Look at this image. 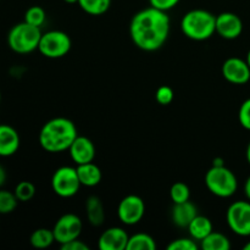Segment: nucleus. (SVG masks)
Masks as SVG:
<instances>
[{
	"label": "nucleus",
	"instance_id": "1",
	"mask_svg": "<svg viewBox=\"0 0 250 250\" xmlns=\"http://www.w3.org/2000/svg\"><path fill=\"white\" fill-rule=\"evenodd\" d=\"M170 34V17L166 11L149 6L132 17L129 36L137 48L155 51L165 45Z\"/></svg>",
	"mask_w": 250,
	"mask_h": 250
},
{
	"label": "nucleus",
	"instance_id": "2",
	"mask_svg": "<svg viewBox=\"0 0 250 250\" xmlns=\"http://www.w3.org/2000/svg\"><path fill=\"white\" fill-rule=\"evenodd\" d=\"M78 136L77 127L66 117H55L44 124L39 132V144L48 153L68 150Z\"/></svg>",
	"mask_w": 250,
	"mask_h": 250
},
{
	"label": "nucleus",
	"instance_id": "3",
	"mask_svg": "<svg viewBox=\"0 0 250 250\" xmlns=\"http://www.w3.org/2000/svg\"><path fill=\"white\" fill-rule=\"evenodd\" d=\"M181 29L192 41H207L216 33V16L204 9L190 10L181 20Z\"/></svg>",
	"mask_w": 250,
	"mask_h": 250
},
{
	"label": "nucleus",
	"instance_id": "4",
	"mask_svg": "<svg viewBox=\"0 0 250 250\" xmlns=\"http://www.w3.org/2000/svg\"><path fill=\"white\" fill-rule=\"evenodd\" d=\"M41 27L32 26L27 22L17 23L7 34V44L10 49L17 54H29L38 49L42 38Z\"/></svg>",
	"mask_w": 250,
	"mask_h": 250
},
{
	"label": "nucleus",
	"instance_id": "5",
	"mask_svg": "<svg viewBox=\"0 0 250 250\" xmlns=\"http://www.w3.org/2000/svg\"><path fill=\"white\" fill-rule=\"evenodd\" d=\"M205 186L211 194L219 198L234 195L238 188L236 175L226 166H211L205 173Z\"/></svg>",
	"mask_w": 250,
	"mask_h": 250
},
{
	"label": "nucleus",
	"instance_id": "6",
	"mask_svg": "<svg viewBox=\"0 0 250 250\" xmlns=\"http://www.w3.org/2000/svg\"><path fill=\"white\" fill-rule=\"evenodd\" d=\"M72 46L70 36L62 31H49L42 34L38 50L48 59H60L67 55Z\"/></svg>",
	"mask_w": 250,
	"mask_h": 250
},
{
	"label": "nucleus",
	"instance_id": "7",
	"mask_svg": "<svg viewBox=\"0 0 250 250\" xmlns=\"http://www.w3.org/2000/svg\"><path fill=\"white\" fill-rule=\"evenodd\" d=\"M77 170L71 166H61L51 177V188L54 193L61 198H72L81 188Z\"/></svg>",
	"mask_w": 250,
	"mask_h": 250
},
{
	"label": "nucleus",
	"instance_id": "8",
	"mask_svg": "<svg viewBox=\"0 0 250 250\" xmlns=\"http://www.w3.org/2000/svg\"><path fill=\"white\" fill-rule=\"evenodd\" d=\"M227 225L233 233L241 237L250 236V202L232 203L226 212Z\"/></svg>",
	"mask_w": 250,
	"mask_h": 250
},
{
	"label": "nucleus",
	"instance_id": "9",
	"mask_svg": "<svg viewBox=\"0 0 250 250\" xmlns=\"http://www.w3.org/2000/svg\"><path fill=\"white\" fill-rule=\"evenodd\" d=\"M146 214V203L141 197L129 194L120 202L117 207L119 220L126 226H134L138 224Z\"/></svg>",
	"mask_w": 250,
	"mask_h": 250
},
{
	"label": "nucleus",
	"instance_id": "10",
	"mask_svg": "<svg viewBox=\"0 0 250 250\" xmlns=\"http://www.w3.org/2000/svg\"><path fill=\"white\" fill-rule=\"evenodd\" d=\"M82 220L75 214H65L56 221L54 225V236H55V242L59 244H65L67 242L73 241V239L80 238L82 233Z\"/></svg>",
	"mask_w": 250,
	"mask_h": 250
},
{
	"label": "nucleus",
	"instance_id": "11",
	"mask_svg": "<svg viewBox=\"0 0 250 250\" xmlns=\"http://www.w3.org/2000/svg\"><path fill=\"white\" fill-rule=\"evenodd\" d=\"M222 76L232 84H246L250 81V67L246 60L229 58L222 65Z\"/></svg>",
	"mask_w": 250,
	"mask_h": 250
},
{
	"label": "nucleus",
	"instance_id": "12",
	"mask_svg": "<svg viewBox=\"0 0 250 250\" xmlns=\"http://www.w3.org/2000/svg\"><path fill=\"white\" fill-rule=\"evenodd\" d=\"M243 32V22L233 12H222L216 16V33L224 39L238 38Z\"/></svg>",
	"mask_w": 250,
	"mask_h": 250
},
{
	"label": "nucleus",
	"instance_id": "13",
	"mask_svg": "<svg viewBox=\"0 0 250 250\" xmlns=\"http://www.w3.org/2000/svg\"><path fill=\"white\" fill-rule=\"evenodd\" d=\"M70 156L76 165L92 163L95 158L94 143L84 136H77L68 148Z\"/></svg>",
	"mask_w": 250,
	"mask_h": 250
},
{
	"label": "nucleus",
	"instance_id": "14",
	"mask_svg": "<svg viewBox=\"0 0 250 250\" xmlns=\"http://www.w3.org/2000/svg\"><path fill=\"white\" fill-rule=\"evenodd\" d=\"M129 236L121 227H110L102 233L98 242L100 250H126Z\"/></svg>",
	"mask_w": 250,
	"mask_h": 250
},
{
	"label": "nucleus",
	"instance_id": "15",
	"mask_svg": "<svg viewBox=\"0 0 250 250\" xmlns=\"http://www.w3.org/2000/svg\"><path fill=\"white\" fill-rule=\"evenodd\" d=\"M198 215V209L195 204L187 200V202L173 204L172 211H171V219L172 222L180 229H188L190 222L194 220Z\"/></svg>",
	"mask_w": 250,
	"mask_h": 250
},
{
	"label": "nucleus",
	"instance_id": "16",
	"mask_svg": "<svg viewBox=\"0 0 250 250\" xmlns=\"http://www.w3.org/2000/svg\"><path fill=\"white\" fill-rule=\"evenodd\" d=\"M20 136L14 127L0 125V156L7 158L19 150Z\"/></svg>",
	"mask_w": 250,
	"mask_h": 250
},
{
	"label": "nucleus",
	"instance_id": "17",
	"mask_svg": "<svg viewBox=\"0 0 250 250\" xmlns=\"http://www.w3.org/2000/svg\"><path fill=\"white\" fill-rule=\"evenodd\" d=\"M76 170H77V175L78 178H80L81 185L84 186V187H95L102 181V170L93 161L92 163L77 165Z\"/></svg>",
	"mask_w": 250,
	"mask_h": 250
},
{
	"label": "nucleus",
	"instance_id": "18",
	"mask_svg": "<svg viewBox=\"0 0 250 250\" xmlns=\"http://www.w3.org/2000/svg\"><path fill=\"white\" fill-rule=\"evenodd\" d=\"M85 214H87L88 222L92 226L99 227L105 221V210L102 199L97 195H90L85 200Z\"/></svg>",
	"mask_w": 250,
	"mask_h": 250
},
{
	"label": "nucleus",
	"instance_id": "19",
	"mask_svg": "<svg viewBox=\"0 0 250 250\" xmlns=\"http://www.w3.org/2000/svg\"><path fill=\"white\" fill-rule=\"evenodd\" d=\"M187 229L193 239H195L197 242H202L205 237H208L214 231V226L209 217L197 215Z\"/></svg>",
	"mask_w": 250,
	"mask_h": 250
},
{
	"label": "nucleus",
	"instance_id": "20",
	"mask_svg": "<svg viewBox=\"0 0 250 250\" xmlns=\"http://www.w3.org/2000/svg\"><path fill=\"white\" fill-rule=\"evenodd\" d=\"M200 248L204 250H229L231 242L224 233L212 231L200 242Z\"/></svg>",
	"mask_w": 250,
	"mask_h": 250
},
{
	"label": "nucleus",
	"instance_id": "21",
	"mask_svg": "<svg viewBox=\"0 0 250 250\" xmlns=\"http://www.w3.org/2000/svg\"><path fill=\"white\" fill-rule=\"evenodd\" d=\"M54 242H55V236H54L53 229H36L29 238V243L36 249L49 248Z\"/></svg>",
	"mask_w": 250,
	"mask_h": 250
},
{
	"label": "nucleus",
	"instance_id": "22",
	"mask_svg": "<svg viewBox=\"0 0 250 250\" xmlns=\"http://www.w3.org/2000/svg\"><path fill=\"white\" fill-rule=\"evenodd\" d=\"M155 239L148 233H137L129 237L126 250H155Z\"/></svg>",
	"mask_w": 250,
	"mask_h": 250
},
{
	"label": "nucleus",
	"instance_id": "23",
	"mask_svg": "<svg viewBox=\"0 0 250 250\" xmlns=\"http://www.w3.org/2000/svg\"><path fill=\"white\" fill-rule=\"evenodd\" d=\"M81 9L92 16H100L110 9L111 0H78Z\"/></svg>",
	"mask_w": 250,
	"mask_h": 250
},
{
	"label": "nucleus",
	"instance_id": "24",
	"mask_svg": "<svg viewBox=\"0 0 250 250\" xmlns=\"http://www.w3.org/2000/svg\"><path fill=\"white\" fill-rule=\"evenodd\" d=\"M17 204H19V199L15 193L6 189H0V214H11L16 209Z\"/></svg>",
	"mask_w": 250,
	"mask_h": 250
},
{
	"label": "nucleus",
	"instance_id": "25",
	"mask_svg": "<svg viewBox=\"0 0 250 250\" xmlns=\"http://www.w3.org/2000/svg\"><path fill=\"white\" fill-rule=\"evenodd\" d=\"M170 198L173 202V204L187 202L190 198L189 187L183 182L173 183L170 188Z\"/></svg>",
	"mask_w": 250,
	"mask_h": 250
},
{
	"label": "nucleus",
	"instance_id": "26",
	"mask_svg": "<svg viewBox=\"0 0 250 250\" xmlns=\"http://www.w3.org/2000/svg\"><path fill=\"white\" fill-rule=\"evenodd\" d=\"M45 19L46 14L43 7L41 6H31L24 14V22L36 27L43 26Z\"/></svg>",
	"mask_w": 250,
	"mask_h": 250
},
{
	"label": "nucleus",
	"instance_id": "27",
	"mask_svg": "<svg viewBox=\"0 0 250 250\" xmlns=\"http://www.w3.org/2000/svg\"><path fill=\"white\" fill-rule=\"evenodd\" d=\"M14 193L19 202H29L36 194V186L28 181H22L16 186Z\"/></svg>",
	"mask_w": 250,
	"mask_h": 250
},
{
	"label": "nucleus",
	"instance_id": "28",
	"mask_svg": "<svg viewBox=\"0 0 250 250\" xmlns=\"http://www.w3.org/2000/svg\"><path fill=\"white\" fill-rule=\"evenodd\" d=\"M200 247L198 246L197 241L189 238H177L171 242L167 246V250H198Z\"/></svg>",
	"mask_w": 250,
	"mask_h": 250
},
{
	"label": "nucleus",
	"instance_id": "29",
	"mask_svg": "<svg viewBox=\"0 0 250 250\" xmlns=\"http://www.w3.org/2000/svg\"><path fill=\"white\" fill-rule=\"evenodd\" d=\"M173 98H175V92L171 87L168 85H161L158 88L155 93V99L156 102L160 105H170L173 102Z\"/></svg>",
	"mask_w": 250,
	"mask_h": 250
},
{
	"label": "nucleus",
	"instance_id": "30",
	"mask_svg": "<svg viewBox=\"0 0 250 250\" xmlns=\"http://www.w3.org/2000/svg\"><path fill=\"white\" fill-rule=\"evenodd\" d=\"M238 120L243 128L250 131V98L242 103L238 111Z\"/></svg>",
	"mask_w": 250,
	"mask_h": 250
},
{
	"label": "nucleus",
	"instance_id": "31",
	"mask_svg": "<svg viewBox=\"0 0 250 250\" xmlns=\"http://www.w3.org/2000/svg\"><path fill=\"white\" fill-rule=\"evenodd\" d=\"M181 0H149L150 6L155 7V9L161 10V11H166L173 9L178 5Z\"/></svg>",
	"mask_w": 250,
	"mask_h": 250
},
{
	"label": "nucleus",
	"instance_id": "32",
	"mask_svg": "<svg viewBox=\"0 0 250 250\" xmlns=\"http://www.w3.org/2000/svg\"><path fill=\"white\" fill-rule=\"evenodd\" d=\"M62 250H89V247L84 242L80 241V238L73 239V241L67 242L65 244H61Z\"/></svg>",
	"mask_w": 250,
	"mask_h": 250
},
{
	"label": "nucleus",
	"instance_id": "33",
	"mask_svg": "<svg viewBox=\"0 0 250 250\" xmlns=\"http://www.w3.org/2000/svg\"><path fill=\"white\" fill-rule=\"evenodd\" d=\"M5 182H6V171L0 165V187H2Z\"/></svg>",
	"mask_w": 250,
	"mask_h": 250
},
{
	"label": "nucleus",
	"instance_id": "34",
	"mask_svg": "<svg viewBox=\"0 0 250 250\" xmlns=\"http://www.w3.org/2000/svg\"><path fill=\"white\" fill-rule=\"evenodd\" d=\"M244 193H246V197L250 200V176L247 178L246 185H244Z\"/></svg>",
	"mask_w": 250,
	"mask_h": 250
},
{
	"label": "nucleus",
	"instance_id": "35",
	"mask_svg": "<svg viewBox=\"0 0 250 250\" xmlns=\"http://www.w3.org/2000/svg\"><path fill=\"white\" fill-rule=\"evenodd\" d=\"M225 165V160L222 158H215L212 160V166H224Z\"/></svg>",
	"mask_w": 250,
	"mask_h": 250
},
{
	"label": "nucleus",
	"instance_id": "36",
	"mask_svg": "<svg viewBox=\"0 0 250 250\" xmlns=\"http://www.w3.org/2000/svg\"><path fill=\"white\" fill-rule=\"evenodd\" d=\"M247 160H248V164L250 165V142L247 146Z\"/></svg>",
	"mask_w": 250,
	"mask_h": 250
},
{
	"label": "nucleus",
	"instance_id": "37",
	"mask_svg": "<svg viewBox=\"0 0 250 250\" xmlns=\"http://www.w3.org/2000/svg\"><path fill=\"white\" fill-rule=\"evenodd\" d=\"M66 4H78V0H63Z\"/></svg>",
	"mask_w": 250,
	"mask_h": 250
},
{
	"label": "nucleus",
	"instance_id": "38",
	"mask_svg": "<svg viewBox=\"0 0 250 250\" xmlns=\"http://www.w3.org/2000/svg\"><path fill=\"white\" fill-rule=\"evenodd\" d=\"M247 62H248V65H249V67H250V50L248 51V54H247Z\"/></svg>",
	"mask_w": 250,
	"mask_h": 250
},
{
	"label": "nucleus",
	"instance_id": "39",
	"mask_svg": "<svg viewBox=\"0 0 250 250\" xmlns=\"http://www.w3.org/2000/svg\"><path fill=\"white\" fill-rule=\"evenodd\" d=\"M243 249H244V250H250V242H248V243H247L246 246L243 247Z\"/></svg>",
	"mask_w": 250,
	"mask_h": 250
},
{
	"label": "nucleus",
	"instance_id": "40",
	"mask_svg": "<svg viewBox=\"0 0 250 250\" xmlns=\"http://www.w3.org/2000/svg\"><path fill=\"white\" fill-rule=\"evenodd\" d=\"M0 102H1V94H0Z\"/></svg>",
	"mask_w": 250,
	"mask_h": 250
}]
</instances>
